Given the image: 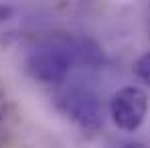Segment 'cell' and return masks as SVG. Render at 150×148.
<instances>
[{
  "instance_id": "3",
  "label": "cell",
  "mask_w": 150,
  "mask_h": 148,
  "mask_svg": "<svg viewBox=\"0 0 150 148\" xmlns=\"http://www.w3.org/2000/svg\"><path fill=\"white\" fill-rule=\"evenodd\" d=\"M59 108L83 130H98L103 124V108L100 98L83 87L67 89L59 96Z\"/></svg>"
},
{
  "instance_id": "5",
  "label": "cell",
  "mask_w": 150,
  "mask_h": 148,
  "mask_svg": "<svg viewBox=\"0 0 150 148\" xmlns=\"http://www.w3.org/2000/svg\"><path fill=\"white\" fill-rule=\"evenodd\" d=\"M134 75L138 77V81H142L144 85L150 87V51H146L144 55H140L132 67Z\"/></svg>"
},
{
  "instance_id": "7",
  "label": "cell",
  "mask_w": 150,
  "mask_h": 148,
  "mask_svg": "<svg viewBox=\"0 0 150 148\" xmlns=\"http://www.w3.org/2000/svg\"><path fill=\"white\" fill-rule=\"evenodd\" d=\"M6 112H8V99H6V93L0 89V122L6 118Z\"/></svg>"
},
{
  "instance_id": "2",
  "label": "cell",
  "mask_w": 150,
  "mask_h": 148,
  "mask_svg": "<svg viewBox=\"0 0 150 148\" xmlns=\"http://www.w3.org/2000/svg\"><path fill=\"white\" fill-rule=\"evenodd\" d=\"M148 108V93L138 85L120 87L110 99V116L124 132H136L146 120Z\"/></svg>"
},
{
  "instance_id": "4",
  "label": "cell",
  "mask_w": 150,
  "mask_h": 148,
  "mask_svg": "<svg viewBox=\"0 0 150 148\" xmlns=\"http://www.w3.org/2000/svg\"><path fill=\"white\" fill-rule=\"evenodd\" d=\"M67 47L73 63L87 65L91 69H98L105 63L103 49L89 37H67Z\"/></svg>"
},
{
  "instance_id": "8",
  "label": "cell",
  "mask_w": 150,
  "mask_h": 148,
  "mask_svg": "<svg viewBox=\"0 0 150 148\" xmlns=\"http://www.w3.org/2000/svg\"><path fill=\"white\" fill-rule=\"evenodd\" d=\"M116 148H146V144H142V142H122Z\"/></svg>"
},
{
  "instance_id": "6",
  "label": "cell",
  "mask_w": 150,
  "mask_h": 148,
  "mask_svg": "<svg viewBox=\"0 0 150 148\" xmlns=\"http://www.w3.org/2000/svg\"><path fill=\"white\" fill-rule=\"evenodd\" d=\"M14 14V8L8 4H0V23H6L10 16Z\"/></svg>"
},
{
  "instance_id": "1",
  "label": "cell",
  "mask_w": 150,
  "mask_h": 148,
  "mask_svg": "<svg viewBox=\"0 0 150 148\" xmlns=\"http://www.w3.org/2000/svg\"><path fill=\"white\" fill-rule=\"evenodd\" d=\"M71 65L73 59L67 47V39H51L35 51H30L26 59V71L37 81L49 85L63 83L71 71Z\"/></svg>"
}]
</instances>
